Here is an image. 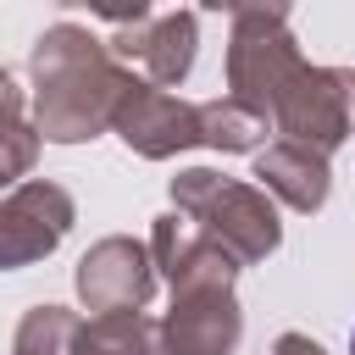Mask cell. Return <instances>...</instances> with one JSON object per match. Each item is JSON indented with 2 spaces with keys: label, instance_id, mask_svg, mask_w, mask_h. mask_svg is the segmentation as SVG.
Instances as JSON below:
<instances>
[{
  "label": "cell",
  "instance_id": "cell-1",
  "mask_svg": "<svg viewBox=\"0 0 355 355\" xmlns=\"http://www.w3.org/2000/svg\"><path fill=\"white\" fill-rule=\"evenodd\" d=\"M349 355H355V333H349Z\"/></svg>",
  "mask_w": 355,
  "mask_h": 355
}]
</instances>
